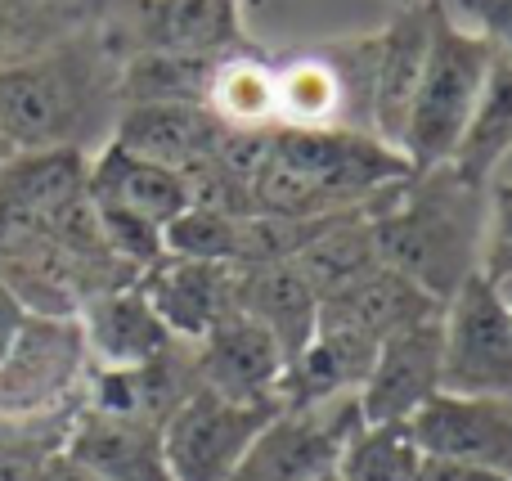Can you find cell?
<instances>
[{"instance_id":"6da1fadb","label":"cell","mask_w":512,"mask_h":481,"mask_svg":"<svg viewBox=\"0 0 512 481\" xmlns=\"http://www.w3.org/2000/svg\"><path fill=\"white\" fill-rule=\"evenodd\" d=\"M405 176L409 162L378 135L270 126L248 171V198L256 216L319 221L369 207Z\"/></svg>"},{"instance_id":"7a4b0ae2","label":"cell","mask_w":512,"mask_h":481,"mask_svg":"<svg viewBox=\"0 0 512 481\" xmlns=\"http://www.w3.org/2000/svg\"><path fill=\"white\" fill-rule=\"evenodd\" d=\"M117 54L99 27L0 72V131L14 153H90L117 122Z\"/></svg>"},{"instance_id":"3957f363","label":"cell","mask_w":512,"mask_h":481,"mask_svg":"<svg viewBox=\"0 0 512 481\" xmlns=\"http://www.w3.org/2000/svg\"><path fill=\"white\" fill-rule=\"evenodd\" d=\"M481 234H486V185L463 180L450 162L432 171H409L373 212L378 261L441 306L459 293L463 279L477 275Z\"/></svg>"},{"instance_id":"277c9868","label":"cell","mask_w":512,"mask_h":481,"mask_svg":"<svg viewBox=\"0 0 512 481\" xmlns=\"http://www.w3.org/2000/svg\"><path fill=\"white\" fill-rule=\"evenodd\" d=\"M490 63H495V45L481 32H472V27L454 23L432 0L423 77H418L414 104H409L405 131H400L396 144L400 158L409 162V171H432L454 158L472 113H477Z\"/></svg>"},{"instance_id":"5b68a950","label":"cell","mask_w":512,"mask_h":481,"mask_svg":"<svg viewBox=\"0 0 512 481\" xmlns=\"http://www.w3.org/2000/svg\"><path fill=\"white\" fill-rule=\"evenodd\" d=\"M274 63V126L373 135V32L292 50Z\"/></svg>"},{"instance_id":"8992f818","label":"cell","mask_w":512,"mask_h":481,"mask_svg":"<svg viewBox=\"0 0 512 481\" xmlns=\"http://www.w3.org/2000/svg\"><path fill=\"white\" fill-rule=\"evenodd\" d=\"M99 36L117 59L140 50L221 59V54L252 45L248 32H243V0H131V5H104Z\"/></svg>"},{"instance_id":"52a82bcc","label":"cell","mask_w":512,"mask_h":481,"mask_svg":"<svg viewBox=\"0 0 512 481\" xmlns=\"http://www.w3.org/2000/svg\"><path fill=\"white\" fill-rule=\"evenodd\" d=\"M445 396H495L512 401V306L490 279L472 275L445 302Z\"/></svg>"},{"instance_id":"ba28073f","label":"cell","mask_w":512,"mask_h":481,"mask_svg":"<svg viewBox=\"0 0 512 481\" xmlns=\"http://www.w3.org/2000/svg\"><path fill=\"white\" fill-rule=\"evenodd\" d=\"M364 428L360 401L333 396L319 405L279 410L248 446L230 481H319L337 473L346 441Z\"/></svg>"},{"instance_id":"9c48e42d","label":"cell","mask_w":512,"mask_h":481,"mask_svg":"<svg viewBox=\"0 0 512 481\" xmlns=\"http://www.w3.org/2000/svg\"><path fill=\"white\" fill-rule=\"evenodd\" d=\"M86 369L90 356L77 320L27 315L18 338L9 342L5 360H0V419L45 414L81 401Z\"/></svg>"},{"instance_id":"30bf717a","label":"cell","mask_w":512,"mask_h":481,"mask_svg":"<svg viewBox=\"0 0 512 481\" xmlns=\"http://www.w3.org/2000/svg\"><path fill=\"white\" fill-rule=\"evenodd\" d=\"M274 414L279 405L225 401L207 387L189 392V401L162 423V459L171 481H230Z\"/></svg>"},{"instance_id":"8fae6325","label":"cell","mask_w":512,"mask_h":481,"mask_svg":"<svg viewBox=\"0 0 512 481\" xmlns=\"http://www.w3.org/2000/svg\"><path fill=\"white\" fill-rule=\"evenodd\" d=\"M445 324L441 315L396 329L378 342L373 369L355 392L364 423H409L432 396H441Z\"/></svg>"},{"instance_id":"7c38bea8","label":"cell","mask_w":512,"mask_h":481,"mask_svg":"<svg viewBox=\"0 0 512 481\" xmlns=\"http://www.w3.org/2000/svg\"><path fill=\"white\" fill-rule=\"evenodd\" d=\"M283 369H288V360H283L279 342L239 311H230L216 329H207L194 342L198 387L225 396V401L279 405Z\"/></svg>"},{"instance_id":"4fadbf2b","label":"cell","mask_w":512,"mask_h":481,"mask_svg":"<svg viewBox=\"0 0 512 481\" xmlns=\"http://www.w3.org/2000/svg\"><path fill=\"white\" fill-rule=\"evenodd\" d=\"M225 135L230 131L203 104H126L117 108V122L108 140L117 149L135 153V158L158 162V167L185 176L198 162L221 153Z\"/></svg>"},{"instance_id":"5bb4252c","label":"cell","mask_w":512,"mask_h":481,"mask_svg":"<svg viewBox=\"0 0 512 481\" xmlns=\"http://www.w3.org/2000/svg\"><path fill=\"white\" fill-rule=\"evenodd\" d=\"M77 324L81 338H86L90 369H135L176 347V338L167 333V324L158 320V311L144 297L140 279L90 297L77 311Z\"/></svg>"},{"instance_id":"9a60e30c","label":"cell","mask_w":512,"mask_h":481,"mask_svg":"<svg viewBox=\"0 0 512 481\" xmlns=\"http://www.w3.org/2000/svg\"><path fill=\"white\" fill-rule=\"evenodd\" d=\"M427 14L432 0L423 5H405L391 14L382 32H373V90H369V117L373 135L396 149L400 131H405L409 104H414L418 77H423L427 59ZM400 153V149H396Z\"/></svg>"},{"instance_id":"2e32d148","label":"cell","mask_w":512,"mask_h":481,"mask_svg":"<svg viewBox=\"0 0 512 481\" xmlns=\"http://www.w3.org/2000/svg\"><path fill=\"white\" fill-rule=\"evenodd\" d=\"M140 288L176 342H198L234 311V266L216 261L162 257L140 275Z\"/></svg>"},{"instance_id":"e0dca14e","label":"cell","mask_w":512,"mask_h":481,"mask_svg":"<svg viewBox=\"0 0 512 481\" xmlns=\"http://www.w3.org/2000/svg\"><path fill=\"white\" fill-rule=\"evenodd\" d=\"M63 455L90 468L104 481H171L162 459V428L122 414H99L77 405V419L68 428Z\"/></svg>"},{"instance_id":"ac0fdd59","label":"cell","mask_w":512,"mask_h":481,"mask_svg":"<svg viewBox=\"0 0 512 481\" xmlns=\"http://www.w3.org/2000/svg\"><path fill=\"white\" fill-rule=\"evenodd\" d=\"M445 306L436 297H427L418 284H409L405 275H396L391 266H373L369 275L351 279L346 288L319 297V324H333V329H346L355 338L373 342L378 347L382 338H391L396 329L418 320H432Z\"/></svg>"},{"instance_id":"d6986e66","label":"cell","mask_w":512,"mask_h":481,"mask_svg":"<svg viewBox=\"0 0 512 481\" xmlns=\"http://www.w3.org/2000/svg\"><path fill=\"white\" fill-rule=\"evenodd\" d=\"M234 311L256 320L274 342L283 360H297L306 342L315 338L319 297L292 261H265V266H234Z\"/></svg>"},{"instance_id":"ffe728a7","label":"cell","mask_w":512,"mask_h":481,"mask_svg":"<svg viewBox=\"0 0 512 481\" xmlns=\"http://www.w3.org/2000/svg\"><path fill=\"white\" fill-rule=\"evenodd\" d=\"M86 194L99 207H122V212L144 216L158 230H167L189 207V189L180 171L135 158V153L117 149L113 140L99 144L86 158Z\"/></svg>"},{"instance_id":"44dd1931","label":"cell","mask_w":512,"mask_h":481,"mask_svg":"<svg viewBox=\"0 0 512 481\" xmlns=\"http://www.w3.org/2000/svg\"><path fill=\"white\" fill-rule=\"evenodd\" d=\"M104 0H0V72L99 27Z\"/></svg>"},{"instance_id":"7402d4cb","label":"cell","mask_w":512,"mask_h":481,"mask_svg":"<svg viewBox=\"0 0 512 481\" xmlns=\"http://www.w3.org/2000/svg\"><path fill=\"white\" fill-rule=\"evenodd\" d=\"M508 153H512V54L495 50V63H490L486 86H481V99H477V113H472L450 167L463 180H472V185H490L495 167Z\"/></svg>"},{"instance_id":"603a6c76","label":"cell","mask_w":512,"mask_h":481,"mask_svg":"<svg viewBox=\"0 0 512 481\" xmlns=\"http://www.w3.org/2000/svg\"><path fill=\"white\" fill-rule=\"evenodd\" d=\"M203 104L225 131H270L274 126V63L256 45L221 54Z\"/></svg>"},{"instance_id":"cb8c5ba5","label":"cell","mask_w":512,"mask_h":481,"mask_svg":"<svg viewBox=\"0 0 512 481\" xmlns=\"http://www.w3.org/2000/svg\"><path fill=\"white\" fill-rule=\"evenodd\" d=\"M212 72L216 59H203V54H126L117 59V104H203Z\"/></svg>"},{"instance_id":"d4e9b609","label":"cell","mask_w":512,"mask_h":481,"mask_svg":"<svg viewBox=\"0 0 512 481\" xmlns=\"http://www.w3.org/2000/svg\"><path fill=\"white\" fill-rule=\"evenodd\" d=\"M423 450L409 423H364L337 459V481H418Z\"/></svg>"},{"instance_id":"484cf974","label":"cell","mask_w":512,"mask_h":481,"mask_svg":"<svg viewBox=\"0 0 512 481\" xmlns=\"http://www.w3.org/2000/svg\"><path fill=\"white\" fill-rule=\"evenodd\" d=\"M77 405L45 414H18V419H0V481H41L45 464L63 450L68 428L77 419Z\"/></svg>"},{"instance_id":"4316f807","label":"cell","mask_w":512,"mask_h":481,"mask_svg":"<svg viewBox=\"0 0 512 481\" xmlns=\"http://www.w3.org/2000/svg\"><path fill=\"white\" fill-rule=\"evenodd\" d=\"M239 234L243 216H221L207 207H185L176 221L162 230V252L180 261H216V266H239Z\"/></svg>"},{"instance_id":"83f0119b","label":"cell","mask_w":512,"mask_h":481,"mask_svg":"<svg viewBox=\"0 0 512 481\" xmlns=\"http://www.w3.org/2000/svg\"><path fill=\"white\" fill-rule=\"evenodd\" d=\"M90 207H95V221H99V234H104L108 252H113L126 270L144 275V270H153L162 257H167V252H162L158 225H149L135 212H122V207H99V203H90Z\"/></svg>"},{"instance_id":"f1b7e54d","label":"cell","mask_w":512,"mask_h":481,"mask_svg":"<svg viewBox=\"0 0 512 481\" xmlns=\"http://www.w3.org/2000/svg\"><path fill=\"white\" fill-rule=\"evenodd\" d=\"M481 279L495 288L512 284V180L486 185V234H481Z\"/></svg>"},{"instance_id":"f546056e","label":"cell","mask_w":512,"mask_h":481,"mask_svg":"<svg viewBox=\"0 0 512 481\" xmlns=\"http://www.w3.org/2000/svg\"><path fill=\"white\" fill-rule=\"evenodd\" d=\"M454 23L481 32L499 54H512V0H436Z\"/></svg>"},{"instance_id":"4dcf8cb0","label":"cell","mask_w":512,"mask_h":481,"mask_svg":"<svg viewBox=\"0 0 512 481\" xmlns=\"http://www.w3.org/2000/svg\"><path fill=\"white\" fill-rule=\"evenodd\" d=\"M418 481H512V477L495 473V468H481V464H459V459H432V455H423Z\"/></svg>"},{"instance_id":"1f68e13d","label":"cell","mask_w":512,"mask_h":481,"mask_svg":"<svg viewBox=\"0 0 512 481\" xmlns=\"http://www.w3.org/2000/svg\"><path fill=\"white\" fill-rule=\"evenodd\" d=\"M23 320H27V311L14 302V297L5 293V284H0V360H5L9 342L18 338V329H23Z\"/></svg>"},{"instance_id":"d6a6232c","label":"cell","mask_w":512,"mask_h":481,"mask_svg":"<svg viewBox=\"0 0 512 481\" xmlns=\"http://www.w3.org/2000/svg\"><path fill=\"white\" fill-rule=\"evenodd\" d=\"M41 481H104V477H95V473H90V468H81L77 459H72V455H63V450H59V455H54L50 464H45Z\"/></svg>"},{"instance_id":"836d02e7","label":"cell","mask_w":512,"mask_h":481,"mask_svg":"<svg viewBox=\"0 0 512 481\" xmlns=\"http://www.w3.org/2000/svg\"><path fill=\"white\" fill-rule=\"evenodd\" d=\"M9 158H14V144H9V140H5V131H0V167H5Z\"/></svg>"},{"instance_id":"e575fe53","label":"cell","mask_w":512,"mask_h":481,"mask_svg":"<svg viewBox=\"0 0 512 481\" xmlns=\"http://www.w3.org/2000/svg\"><path fill=\"white\" fill-rule=\"evenodd\" d=\"M396 9H405V5H423V0H391Z\"/></svg>"},{"instance_id":"d590c367","label":"cell","mask_w":512,"mask_h":481,"mask_svg":"<svg viewBox=\"0 0 512 481\" xmlns=\"http://www.w3.org/2000/svg\"><path fill=\"white\" fill-rule=\"evenodd\" d=\"M104 5H131V0H104Z\"/></svg>"},{"instance_id":"8d00e7d4","label":"cell","mask_w":512,"mask_h":481,"mask_svg":"<svg viewBox=\"0 0 512 481\" xmlns=\"http://www.w3.org/2000/svg\"><path fill=\"white\" fill-rule=\"evenodd\" d=\"M319 481H337V473H333V477H319Z\"/></svg>"}]
</instances>
